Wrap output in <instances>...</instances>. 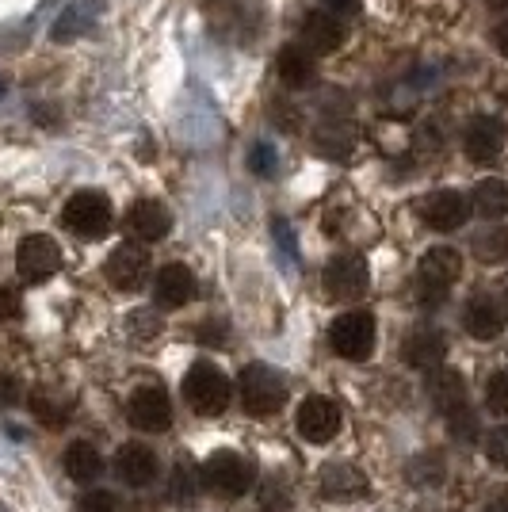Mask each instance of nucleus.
<instances>
[{
  "label": "nucleus",
  "mask_w": 508,
  "mask_h": 512,
  "mask_svg": "<svg viewBox=\"0 0 508 512\" xmlns=\"http://www.w3.org/2000/svg\"><path fill=\"white\" fill-rule=\"evenodd\" d=\"M195 291H199V283L191 276L188 264H165L157 279H153V299L161 310H180V306H188L195 299Z\"/></svg>",
  "instance_id": "obj_15"
},
{
  "label": "nucleus",
  "mask_w": 508,
  "mask_h": 512,
  "mask_svg": "<svg viewBox=\"0 0 508 512\" xmlns=\"http://www.w3.org/2000/svg\"><path fill=\"white\" fill-rule=\"evenodd\" d=\"M463 150L474 165H493V161L501 157V150H505V127H501V119H493V115L470 119Z\"/></svg>",
  "instance_id": "obj_13"
},
{
  "label": "nucleus",
  "mask_w": 508,
  "mask_h": 512,
  "mask_svg": "<svg viewBox=\"0 0 508 512\" xmlns=\"http://www.w3.org/2000/svg\"><path fill=\"white\" fill-rule=\"evenodd\" d=\"M493 46H497L501 58H508V20H501L493 27Z\"/></svg>",
  "instance_id": "obj_35"
},
{
  "label": "nucleus",
  "mask_w": 508,
  "mask_h": 512,
  "mask_svg": "<svg viewBox=\"0 0 508 512\" xmlns=\"http://www.w3.org/2000/svg\"><path fill=\"white\" fill-rule=\"evenodd\" d=\"M470 211L478 214V218H489V222L505 218V214H508V184H505V180H497V176L482 180V184L474 188Z\"/></svg>",
  "instance_id": "obj_23"
},
{
  "label": "nucleus",
  "mask_w": 508,
  "mask_h": 512,
  "mask_svg": "<svg viewBox=\"0 0 508 512\" xmlns=\"http://www.w3.org/2000/svg\"><path fill=\"white\" fill-rule=\"evenodd\" d=\"M329 344L340 360L363 363L375 348V314L371 310H348L333 321L329 329Z\"/></svg>",
  "instance_id": "obj_5"
},
{
  "label": "nucleus",
  "mask_w": 508,
  "mask_h": 512,
  "mask_svg": "<svg viewBox=\"0 0 508 512\" xmlns=\"http://www.w3.org/2000/svg\"><path fill=\"white\" fill-rule=\"evenodd\" d=\"M486 455H489V463H497V467L508 470V425H501V428H493V432H489Z\"/></svg>",
  "instance_id": "obj_30"
},
{
  "label": "nucleus",
  "mask_w": 508,
  "mask_h": 512,
  "mask_svg": "<svg viewBox=\"0 0 508 512\" xmlns=\"http://www.w3.org/2000/svg\"><path fill=\"white\" fill-rule=\"evenodd\" d=\"M127 417L138 432H165L172 425V402L161 386H138L127 402Z\"/></svg>",
  "instance_id": "obj_10"
},
{
  "label": "nucleus",
  "mask_w": 508,
  "mask_h": 512,
  "mask_svg": "<svg viewBox=\"0 0 508 512\" xmlns=\"http://www.w3.org/2000/svg\"><path fill=\"white\" fill-rule=\"evenodd\" d=\"M421 218H424V226L436 230V234H455V230H463L466 218H470V199L459 195L455 188L432 192L421 203Z\"/></svg>",
  "instance_id": "obj_11"
},
{
  "label": "nucleus",
  "mask_w": 508,
  "mask_h": 512,
  "mask_svg": "<svg viewBox=\"0 0 508 512\" xmlns=\"http://www.w3.org/2000/svg\"><path fill=\"white\" fill-rule=\"evenodd\" d=\"M276 165H279V157L272 142H256L253 150H249V172H253V176H276Z\"/></svg>",
  "instance_id": "obj_28"
},
{
  "label": "nucleus",
  "mask_w": 508,
  "mask_h": 512,
  "mask_svg": "<svg viewBox=\"0 0 508 512\" xmlns=\"http://www.w3.org/2000/svg\"><path fill=\"white\" fill-rule=\"evenodd\" d=\"M81 512H119V497L111 490H92L81 497V505H77Z\"/></svg>",
  "instance_id": "obj_31"
},
{
  "label": "nucleus",
  "mask_w": 508,
  "mask_h": 512,
  "mask_svg": "<svg viewBox=\"0 0 508 512\" xmlns=\"http://www.w3.org/2000/svg\"><path fill=\"white\" fill-rule=\"evenodd\" d=\"M298 432L310 444H329L340 432V406L333 398H325V394H310L298 406Z\"/></svg>",
  "instance_id": "obj_12"
},
{
  "label": "nucleus",
  "mask_w": 508,
  "mask_h": 512,
  "mask_svg": "<svg viewBox=\"0 0 508 512\" xmlns=\"http://www.w3.org/2000/svg\"><path fill=\"white\" fill-rule=\"evenodd\" d=\"M62 467L73 482H96L104 474V455L92 448L88 440H73L62 455Z\"/></svg>",
  "instance_id": "obj_21"
},
{
  "label": "nucleus",
  "mask_w": 508,
  "mask_h": 512,
  "mask_svg": "<svg viewBox=\"0 0 508 512\" xmlns=\"http://www.w3.org/2000/svg\"><path fill=\"white\" fill-rule=\"evenodd\" d=\"M325 8H329L333 16H352V12L360 8V0H325Z\"/></svg>",
  "instance_id": "obj_36"
},
{
  "label": "nucleus",
  "mask_w": 508,
  "mask_h": 512,
  "mask_svg": "<svg viewBox=\"0 0 508 512\" xmlns=\"http://www.w3.org/2000/svg\"><path fill=\"white\" fill-rule=\"evenodd\" d=\"M195 490H199V474L191 470L188 459H180L176 470H172V482H169V497L176 505H191L195 501Z\"/></svg>",
  "instance_id": "obj_26"
},
{
  "label": "nucleus",
  "mask_w": 508,
  "mask_h": 512,
  "mask_svg": "<svg viewBox=\"0 0 508 512\" xmlns=\"http://www.w3.org/2000/svg\"><path fill=\"white\" fill-rule=\"evenodd\" d=\"M321 287H325V295H329V299H337V302L360 299L363 291L371 287V268H367V260H363V256L340 253L325 264Z\"/></svg>",
  "instance_id": "obj_7"
},
{
  "label": "nucleus",
  "mask_w": 508,
  "mask_h": 512,
  "mask_svg": "<svg viewBox=\"0 0 508 512\" xmlns=\"http://www.w3.org/2000/svg\"><path fill=\"white\" fill-rule=\"evenodd\" d=\"M486 406L497 417H508V371H493L486 383Z\"/></svg>",
  "instance_id": "obj_27"
},
{
  "label": "nucleus",
  "mask_w": 508,
  "mask_h": 512,
  "mask_svg": "<svg viewBox=\"0 0 508 512\" xmlns=\"http://www.w3.org/2000/svg\"><path fill=\"white\" fill-rule=\"evenodd\" d=\"M157 470H161V463H157L153 448H146V444H127V448H119V455H115V474L127 486H134V490L153 486Z\"/></svg>",
  "instance_id": "obj_17"
},
{
  "label": "nucleus",
  "mask_w": 508,
  "mask_h": 512,
  "mask_svg": "<svg viewBox=\"0 0 508 512\" xmlns=\"http://www.w3.org/2000/svg\"><path fill=\"white\" fill-rule=\"evenodd\" d=\"M62 222L69 234L85 237V241H96V237H104L111 230V222H115V211H111V199L104 192H73L69 195V203L62 207Z\"/></svg>",
  "instance_id": "obj_4"
},
{
  "label": "nucleus",
  "mask_w": 508,
  "mask_h": 512,
  "mask_svg": "<svg viewBox=\"0 0 508 512\" xmlns=\"http://www.w3.org/2000/svg\"><path fill=\"white\" fill-rule=\"evenodd\" d=\"M4 92H8V85H4V77H0V96H4Z\"/></svg>",
  "instance_id": "obj_38"
},
{
  "label": "nucleus",
  "mask_w": 508,
  "mask_h": 512,
  "mask_svg": "<svg viewBox=\"0 0 508 512\" xmlns=\"http://www.w3.org/2000/svg\"><path fill=\"white\" fill-rule=\"evenodd\" d=\"M81 8H77V4H73V8H65V16L58 23H54V39H58V43H73V39H77V35H81Z\"/></svg>",
  "instance_id": "obj_29"
},
{
  "label": "nucleus",
  "mask_w": 508,
  "mask_h": 512,
  "mask_svg": "<svg viewBox=\"0 0 508 512\" xmlns=\"http://www.w3.org/2000/svg\"><path fill=\"white\" fill-rule=\"evenodd\" d=\"M272 234H276V241H279V249L287 256H298V241H295V234H291V226L283 222V218H276L272 222Z\"/></svg>",
  "instance_id": "obj_33"
},
{
  "label": "nucleus",
  "mask_w": 508,
  "mask_h": 512,
  "mask_svg": "<svg viewBox=\"0 0 508 512\" xmlns=\"http://www.w3.org/2000/svg\"><path fill=\"white\" fill-rule=\"evenodd\" d=\"M241 406L253 417H276L287 406V383L276 367L268 363H249L241 371Z\"/></svg>",
  "instance_id": "obj_3"
},
{
  "label": "nucleus",
  "mask_w": 508,
  "mask_h": 512,
  "mask_svg": "<svg viewBox=\"0 0 508 512\" xmlns=\"http://www.w3.org/2000/svg\"><path fill=\"white\" fill-rule=\"evenodd\" d=\"M348 39L340 16H333L329 8H318V12H306L302 20V31H298V46L310 50L314 58H325V54H337L340 46Z\"/></svg>",
  "instance_id": "obj_9"
},
{
  "label": "nucleus",
  "mask_w": 508,
  "mask_h": 512,
  "mask_svg": "<svg viewBox=\"0 0 508 512\" xmlns=\"http://www.w3.org/2000/svg\"><path fill=\"white\" fill-rule=\"evenodd\" d=\"M447 356V337L440 329H413L402 341V360L417 371H436Z\"/></svg>",
  "instance_id": "obj_16"
},
{
  "label": "nucleus",
  "mask_w": 508,
  "mask_h": 512,
  "mask_svg": "<svg viewBox=\"0 0 508 512\" xmlns=\"http://www.w3.org/2000/svg\"><path fill=\"white\" fill-rule=\"evenodd\" d=\"M363 490H367V478L356 467H340L337 463V467H325V474H321V493L329 501H348Z\"/></svg>",
  "instance_id": "obj_24"
},
{
  "label": "nucleus",
  "mask_w": 508,
  "mask_h": 512,
  "mask_svg": "<svg viewBox=\"0 0 508 512\" xmlns=\"http://www.w3.org/2000/svg\"><path fill=\"white\" fill-rule=\"evenodd\" d=\"M486 512H508V486H501V490L493 493V505Z\"/></svg>",
  "instance_id": "obj_37"
},
{
  "label": "nucleus",
  "mask_w": 508,
  "mask_h": 512,
  "mask_svg": "<svg viewBox=\"0 0 508 512\" xmlns=\"http://www.w3.org/2000/svg\"><path fill=\"white\" fill-rule=\"evenodd\" d=\"M127 226H130V234L142 237V241H161V237H169V230H172V214H169V207L157 203V199H138L127 211Z\"/></svg>",
  "instance_id": "obj_18"
},
{
  "label": "nucleus",
  "mask_w": 508,
  "mask_h": 512,
  "mask_svg": "<svg viewBox=\"0 0 508 512\" xmlns=\"http://www.w3.org/2000/svg\"><path fill=\"white\" fill-rule=\"evenodd\" d=\"M27 406H31V417L39 421V425L46 428H65V421H69V402H62V398H54V394H46V390H35L31 398H27Z\"/></svg>",
  "instance_id": "obj_25"
},
{
  "label": "nucleus",
  "mask_w": 508,
  "mask_h": 512,
  "mask_svg": "<svg viewBox=\"0 0 508 512\" xmlns=\"http://www.w3.org/2000/svg\"><path fill=\"white\" fill-rule=\"evenodd\" d=\"M463 325L474 341H493V337L505 333V310H501L493 299H486V295H478V299L466 302Z\"/></svg>",
  "instance_id": "obj_19"
},
{
  "label": "nucleus",
  "mask_w": 508,
  "mask_h": 512,
  "mask_svg": "<svg viewBox=\"0 0 508 512\" xmlns=\"http://www.w3.org/2000/svg\"><path fill=\"white\" fill-rule=\"evenodd\" d=\"M104 276L111 279V287H119V291H138L149 276V253L142 245H119L115 253L107 256Z\"/></svg>",
  "instance_id": "obj_14"
},
{
  "label": "nucleus",
  "mask_w": 508,
  "mask_h": 512,
  "mask_svg": "<svg viewBox=\"0 0 508 512\" xmlns=\"http://www.w3.org/2000/svg\"><path fill=\"white\" fill-rule=\"evenodd\" d=\"M16 272L23 283H43L62 272V245L50 234H27L16 249Z\"/></svg>",
  "instance_id": "obj_8"
},
{
  "label": "nucleus",
  "mask_w": 508,
  "mask_h": 512,
  "mask_svg": "<svg viewBox=\"0 0 508 512\" xmlns=\"http://www.w3.org/2000/svg\"><path fill=\"white\" fill-rule=\"evenodd\" d=\"M20 310H23L20 291H16V287H0V321L20 318Z\"/></svg>",
  "instance_id": "obj_32"
},
{
  "label": "nucleus",
  "mask_w": 508,
  "mask_h": 512,
  "mask_svg": "<svg viewBox=\"0 0 508 512\" xmlns=\"http://www.w3.org/2000/svg\"><path fill=\"white\" fill-rule=\"evenodd\" d=\"M20 402V379H12V375H0V406H16Z\"/></svg>",
  "instance_id": "obj_34"
},
{
  "label": "nucleus",
  "mask_w": 508,
  "mask_h": 512,
  "mask_svg": "<svg viewBox=\"0 0 508 512\" xmlns=\"http://www.w3.org/2000/svg\"><path fill=\"white\" fill-rule=\"evenodd\" d=\"M463 276V256L451 245H436L421 256V268H417V295L424 306H436L447 299V291L459 283Z\"/></svg>",
  "instance_id": "obj_1"
},
{
  "label": "nucleus",
  "mask_w": 508,
  "mask_h": 512,
  "mask_svg": "<svg viewBox=\"0 0 508 512\" xmlns=\"http://www.w3.org/2000/svg\"><path fill=\"white\" fill-rule=\"evenodd\" d=\"M318 77V65H314V54L302 50V46H283L279 50V81L287 88H306L314 85Z\"/></svg>",
  "instance_id": "obj_22"
},
{
  "label": "nucleus",
  "mask_w": 508,
  "mask_h": 512,
  "mask_svg": "<svg viewBox=\"0 0 508 512\" xmlns=\"http://www.w3.org/2000/svg\"><path fill=\"white\" fill-rule=\"evenodd\" d=\"M184 398H188V406L195 409V413L218 417L222 409L230 406L233 386L222 367H214L211 360H199V363H191L188 379H184Z\"/></svg>",
  "instance_id": "obj_2"
},
{
  "label": "nucleus",
  "mask_w": 508,
  "mask_h": 512,
  "mask_svg": "<svg viewBox=\"0 0 508 512\" xmlns=\"http://www.w3.org/2000/svg\"><path fill=\"white\" fill-rule=\"evenodd\" d=\"M203 482H207L214 493H222V497H241V493L253 490L256 470L245 455L222 448V451H214L211 459L203 463Z\"/></svg>",
  "instance_id": "obj_6"
},
{
  "label": "nucleus",
  "mask_w": 508,
  "mask_h": 512,
  "mask_svg": "<svg viewBox=\"0 0 508 512\" xmlns=\"http://www.w3.org/2000/svg\"><path fill=\"white\" fill-rule=\"evenodd\" d=\"M428 394H432V406L440 409L444 417L466 409V379L459 371H440V367H436V375H432V383H428Z\"/></svg>",
  "instance_id": "obj_20"
}]
</instances>
